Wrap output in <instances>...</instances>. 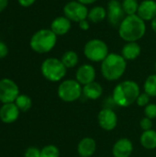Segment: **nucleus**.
I'll return each mask as SVG.
<instances>
[{
    "label": "nucleus",
    "instance_id": "f257e3e1",
    "mask_svg": "<svg viewBox=\"0 0 156 157\" xmlns=\"http://www.w3.org/2000/svg\"><path fill=\"white\" fill-rule=\"evenodd\" d=\"M118 32L125 42L139 41L146 33V22L138 15L126 16L118 27Z\"/></svg>",
    "mask_w": 156,
    "mask_h": 157
},
{
    "label": "nucleus",
    "instance_id": "f03ea898",
    "mask_svg": "<svg viewBox=\"0 0 156 157\" xmlns=\"http://www.w3.org/2000/svg\"><path fill=\"white\" fill-rule=\"evenodd\" d=\"M140 94V86L135 81L125 80L114 87L111 98L117 106L128 108L136 102Z\"/></svg>",
    "mask_w": 156,
    "mask_h": 157
},
{
    "label": "nucleus",
    "instance_id": "7ed1b4c3",
    "mask_svg": "<svg viewBox=\"0 0 156 157\" xmlns=\"http://www.w3.org/2000/svg\"><path fill=\"white\" fill-rule=\"evenodd\" d=\"M127 69V61L121 54L109 52L101 63L100 72L102 76L108 81H117L123 76Z\"/></svg>",
    "mask_w": 156,
    "mask_h": 157
},
{
    "label": "nucleus",
    "instance_id": "20e7f679",
    "mask_svg": "<svg viewBox=\"0 0 156 157\" xmlns=\"http://www.w3.org/2000/svg\"><path fill=\"white\" fill-rule=\"evenodd\" d=\"M57 40L58 36L51 29H40L31 36L29 47L36 53L45 54L54 49Z\"/></svg>",
    "mask_w": 156,
    "mask_h": 157
},
{
    "label": "nucleus",
    "instance_id": "39448f33",
    "mask_svg": "<svg viewBox=\"0 0 156 157\" xmlns=\"http://www.w3.org/2000/svg\"><path fill=\"white\" fill-rule=\"evenodd\" d=\"M40 72L46 80L56 83L63 80L67 73V68L62 63L61 59L49 57L41 63Z\"/></svg>",
    "mask_w": 156,
    "mask_h": 157
},
{
    "label": "nucleus",
    "instance_id": "423d86ee",
    "mask_svg": "<svg viewBox=\"0 0 156 157\" xmlns=\"http://www.w3.org/2000/svg\"><path fill=\"white\" fill-rule=\"evenodd\" d=\"M85 57L92 63H102L109 54L108 46L103 40L91 39L84 46Z\"/></svg>",
    "mask_w": 156,
    "mask_h": 157
},
{
    "label": "nucleus",
    "instance_id": "0eeeda50",
    "mask_svg": "<svg viewBox=\"0 0 156 157\" xmlns=\"http://www.w3.org/2000/svg\"><path fill=\"white\" fill-rule=\"evenodd\" d=\"M57 95L63 102L71 103L78 100L83 95V86L75 79L63 80L57 88Z\"/></svg>",
    "mask_w": 156,
    "mask_h": 157
},
{
    "label": "nucleus",
    "instance_id": "6e6552de",
    "mask_svg": "<svg viewBox=\"0 0 156 157\" xmlns=\"http://www.w3.org/2000/svg\"><path fill=\"white\" fill-rule=\"evenodd\" d=\"M88 11L89 8L86 6L79 3L76 0L68 1L63 8V16L69 18L72 22L76 23L86 19L88 16Z\"/></svg>",
    "mask_w": 156,
    "mask_h": 157
},
{
    "label": "nucleus",
    "instance_id": "1a4fd4ad",
    "mask_svg": "<svg viewBox=\"0 0 156 157\" xmlns=\"http://www.w3.org/2000/svg\"><path fill=\"white\" fill-rule=\"evenodd\" d=\"M19 87L10 78L0 79V102L2 104L14 103L19 96Z\"/></svg>",
    "mask_w": 156,
    "mask_h": 157
},
{
    "label": "nucleus",
    "instance_id": "9d476101",
    "mask_svg": "<svg viewBox=\"0 0 156 157\" xmlns=\"http://www.w3.org/2000/svg\"><path fill=\"white\" fill-rule=\"evenodd\" d=\"M107 21L113 27H119L126 17L121 2L119 0H109L107 5Z\"/></svg>",
    "mask_w": 156,
    "mask_h": 157
},
{
    "label": "nucleus",
    "instance_id": "9b49d317",
    "mask_svg": "<svg viewBox=\"0 0 156 157\" xmlns=\"http://www.w3.org/2000/svg\"><path fill=\"white\" fill-rule=\"evenodd\" d=\"M97 122L101 129L110 132L113 131L118 125V116L112 109L104 108L97 115Z\"/></svg>",
    "mask_w": 156,
    "mask_h": 157
},
{
    "label": "nucleus",
    "instance_id": "f8f14e48",
    "mask_svg": "<svg viewBox=\"0 0 156 157\" xmlns=\"http://www.w3.org/2000/svg\"><path fill=\"white\" fill-rule=\"evenodd\" d=\"M97 72L95 67L90 63H84L80 65L75 72V80L83 86L95 81Z\"/></svg>",
    "mask_w": 156,
    "mask_h": 157
},
{
    "label": "nucleus",
    "instance_id": "ddd939ff",
    "mask_svg": "<svg viewBox=\"0 0 156 157\" xmlns=\"http://www.w3.org/2000/svg\"><path fill=\"white\" fill-rule=\"evenodd\" d=\"M20 110L15 103L2 104L0 108V121L5 124H12L19 118Z\"/></svg>",
    "mask_w": 156,
    "mask_h": 157
},
{
    "label": "nucleus",
    "instance_id": "4468645a",
    "mask_svg": "<svg viewBox=\"0 0 156 157\" xmlns=\"http://www.w3.org/2000/svg\"><path fill=\"white\" fill-rule=\"evenodd\" d=\"M137 15L145 22L152 21L156 17L155 0H143L139 4Z\"/></svg>",
    "mask_w": 156,
    "mask_h": 157
},
{
    "label": "nucleus",
    "instance_id": "2eb2a0df",
    "mask_svg": "<svg viewBox=\"0 0 156 157\" xmlns=\"http://www.w3.org/2000/svg\"><path fill=\"white\" fill-rule=\"evenodd\" d=\"M133 153V144L128 138L119 139L112 147L113 157H131Z\"/></svg>",
    "mask_w": 156,
    "mask_h": 157
},
{
    "label": "nucleus",
    "instance_id": "dca6fc26",
    "mask_svg": "<svg viewBox=\"0 0 156 157\" xmlns=\"http://www.w3.org/2000/svg\"><path fill=\"white\" fill-rule=\"evenodd\" d=\"M50 29L59 37L67 34L72 29V21L65 16L56 17L51 23Z\"/></svg>",
    "mask_w": 156,
    "mask_h": 157
},
{
    "label": "nucleus",
    "instance_id": "f3484780",
    "mask_svg": "<svg viewBox=\"0 0 156 157\" xmlns=\"http://www.w3.org/2000/svg\"><path fill=\"white\" fill-rule=\"evenodd\" d=\"M97 151V143L91 137L83 138L77 145V153L80 157H91Z\"/></svg>",
    "mask_w": 156,
    "mask_h": 157
},
{
    "label": "nucleus",
    "instance_id": "a211bd4d",
    "mask_svg": "<svg viewBox=\"0 0 156 157\" xmlns=\"http://www.w3.org/2000/svg\"><path fill=\"white\" fill-rule=\"evenodd\" d=\"M142 53V47L138 41L126 42L121 49V55L126 61H134Z\"/></svg>",
    "mask_w": 156,
    "mask_h": 157
},
{
    "label": "nucleus",
    "instance_id": "6ab92c4d",
    "mask_svg": "<svg viewBox=\"0 0 156 157\" xmlns=\"http://www.w3.org/2000/svg\"><path fill=\"white\" fill-rule=\"evenodd\" d=\"M102 95L103 87L96 81L83 86V96L89 100H97L100 98Z\"/></svg>",
    "mask_w": 156,
    "mask_h": 157
},
{
    "label": "nucleus",
    "instance_id": "aec40b11",
    "mask_svg": "<svg viewBox=\"0 0 156 157\" xmlns=\"http://www.w3.org/2000/svg\"><path fill=\"white\" fill-rule=\"evenodd\" d=\"M87 19L90 23H101L107 19V9L102 6H94L88 11Z\"/></svg>",
    "mask_w": 156,
    "mask_h": 157
},
{
    "label": "nucleus",
    "instance_id": "412c9836",
    "mask_svg": "<svg viewBox=\"0 0 156 157\" xmlns=\"http://www.w3.org/2000/svg\"><path fill=\"white\" fill-rule=\"evenodd\" d=\"M141 144L147 150H154L156 148V132L154 130L144 131L140 138Z\"/></svg>",
    "mask_w": 156,
    "mask_h": 157
},
{
    "label": "nucleus",
    "instance_id": "4be33fe9",
    "mask_svg": "<svg viewBox=\"0 0 156 157\" xmlns=\"http://www.w3.org/2000/svg\"><path fill=\"white\" fill-rule=\"evenodd\" d=\"M61 61L67 69H72V68H74L78 64L79 56L77 54V52H75L74 51L69 50V51H66L62 55Z\"/></svg>",
    "mask_w": 156,
    "mask_h": 157
},
{
    "label": "nucleus",
    "instance_id": "5701e85b",
    "mask_svg": "<svg viewBox=\"0 0 156 157\" xmlns=\"http://www.w3.org/2000/svg\"><path fill=\"white\" fill-rule=\"evenodd\" d=\"M20 112H27L29 111L32 107V99L29 96L25 94H19V96L17 98V99L14 102Z\"/></svg>",
    "mask_w": 156,
    "mask_h": 157
},
{
    "label": "nucleus",
    "instance_id": "b1692460",
    "mask_svg": "<svg viewBox=\"0 0 156 157\" xmlns=\"http://www.w3.org/2000/svg\"><path fill=\"white\" fill-rule=\"evenodd\" d=\"M143 90L150 97H156V74L149 75L143 84Z\"/></svg>",
    "mask_w": 156,
    "mask_h": 157
},
{
    "label": "nucleus",
    "instance_id": "393cba45",
    "mask_svg": "<svg viewBox=\"0 0 156 157\" xmlns=\"http://www.w3.org/2000/svg\"><path fill=\"white\" fill-rule=\"evenodd\" d=\"M140 2L138 0H122L121 5L126 16L137 15Z\"/></svg>",
    "mask_w": 156,
    "mask_h": 157
},
{
    "label": "nucleus",
    "instance_id": "a878e982",
    "mask_svg": "<svg viewBox=\"0 0 156 157\" xmlns=\"http://www.w3.org/2000/svg\"><path fill=\"white\" fill-rule=\"evenodd\" d=\"M60 150L56 145L48 144L40 149V157H60Z\"/></svg>",
    "mask_w": 156,
    "mask_h": 157
},
{
    "label": "nucleus",
    "instance_id": "bb28decb",
    "mask_svg": "<svg viewBox=\"0 0 156 157\" xmlns=\"http://www.w3.org/2000/svg\"><path fill=\"white\" fill-rule=\"evenodd\" d=\"M144 115L145 117L154 120L156 119V104L150 103L144 108Z\"/></svg>",
    "mask_w": 156,
    "mask_h": 157
},
{
    "label": "nucleus",
    "instance_id": "cd10ccee",
    "mask_svg": "<svg viewBox=\"0 0 156 157\" xmlns=\"http://www.w3.org/2000/svg\"><path fill=\"white\" fill-rule=\"evenodd\" d=\"M150 96H148L146 93H141L136 100V104L139 106V107H143L145 108L148 104H150Z\"/></svg>",
    "mask_w": 156,
    "mask_h": 157
},
{
    "label": "nucleus",
    "instance_id": "c85d7f7f",
    "mask_svg": "<svg viewBox=\"0 0 156 157\" xmlns=\"http://www.w3.org/2000/svg\"><path fill=\"white\" fill-rule=\"evenodd\" d=\"M23 157H40V149L35 146H30L26 149Z\"/></svg>",
    "mask_w": 156,
    "mask_h": 157
},
{
    "label": "nucleus",
    "instance_id": "c756f323",
    "mask_svg": "<svg viewBox=\"0 0 156 157\" xmlns=\"http://www.w3.org/2000/svg\"><path fill=\"white\" fill-rule=\"evenodd\" d=\"M140 126H141V129L144 132V131H149V130H152L153 128V120L147 118V117H144L140 121Z\"/></svg>",
    "mask_w": 156,
    "mask_h": 157
},
{
    "label": "nucleus",
    "instance_id": "7c9ffc66",
    "mask_svg": "<svg viewBox=\"0 0 156 157\" xmlns=\"http://www.w3.org/2000/svg\"><path fill=\"white\" fill-rule=\"evenodd\" d=\"M8 52H9V49H8L7 45L4 41L0 40V59L6 58L7 56Z\"/></svg>",
    "mask_w": 156,
    "mask_h": 157
},
{
    "label": "nucleus",
    "instance_id": "2f4dec72",
    "mask_svg": "<svg viewBox=\"0 0 156 157\" xmlns=\"http://www.w3.org/2000/svg\"><path fill=\"white\" fill-rule=\"evenodd\" d=\"M78 24V27H79V29H81V30H83V31H86V30H88L89 29H90V21L86 18V19H84V20H82V21H80L79 23H77Z\"/></svg>",
    "mask_w": 156,
    "mask_h": 157
},
{
    "label": "nucleus",
    "instance_id": "473e14b6",
    "mask_svg": "<svg viewBox=\"0 0 156 157\" xmlns=\"http://www.w3.org/2000/svg\"><path fill=\"white\" fill-rule=\"evenodd\" d=\"M37 0H17L18 4L22 6V7H29L32 5L35 4Z\"/></svg>",
    "mask_w": 156,
    "mask_h": 157
},
{
    "label": "nucleus",
    "instance_id": "72a5a7b5",
    "mask_svg": "<svg viewBox=\"0 0 156 157\" xmlns=\"http://www.w3.org/2000/svg\"><path fill=\"white\" fill-rule=\"evenodd\" d=\"M8 6V0H0V12H3Z\"/></svg>",
    "mask_w": 156,
    "mask_h": 157
},
{
    "label": "nucleus",
    "instance_id": "f704fd0d",
    "mask_svg": "<svg viewBox=\"0 0 156 157\" xmlns=\"http://www.w3.org/2000/svg\"><path fill=\"white\" fill-rule=\"evenodd\" d=\"M76 1H78L79 3H81V4H83V5H85V6H90V5H93V4H95L97 0H76Z\"/></svg>",
    "mask_w": 156,
    "mask_h": 157
},
{
    "label": "nucleus",
    "instance_id": "c9c22d12",
    "mask_svg": "<svg viewBox=\"0 0 156 157\" xmlns=\"http://www.w3.org/2000/svg\"><path fill=\"white\" fill-rule=\"evenodd\" d=\"M151 28H152L153 31L156 34V17L151 21Z\"/></svg>",
    "mask_w": 156,
    "mask_h": 157
},
{
    "label": "nucleus",
    "instance_id": "e433bc0d",
    "mask_svg": "<svg viewBox=\"0 0 156 157\" xmlns=\"http://www.w3.org/2000/svg\"><path fill=\"white\" fill-rule=\"evenodd\" d=\"M154 69H155V74H156V62H155V64H154Z\"/></svg>",
    "mask_w": 156,
    "mask_h": 157
},
{
    "label": "nucleus",
    "instance_id": "4c0bfd02",
    "mask_svg": "<svg viewBox=\"0 0 156 157\" xmlns=\"http://www.w3.org/2000/svg\"><path fill=\"white\" fill-rule=\"evenodd\" d=\"M69 1H74V0H69Z\"/></svg>",
    "mask_w": 156,
    "mask_h": 157
}]
</instances>
